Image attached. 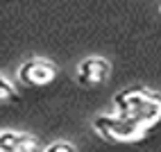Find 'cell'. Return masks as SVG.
Segmentation results:
<instances>
[{
  "label": "cell",
  "mask_w": 161,
  "mask_h": 152,
  "mask_svg": "<svg viewBox=\"0 0 161 152\" xmlns=\"http://www.w3.org/2000/svg\"><path fill=\"white\" fill-rule=\"evenodd\" d=\"M114 104H116V116L141 125L147 132L161 123V93L159 91L143 89V86L125 89L114 95Z\"/></svg>",
  "instance_id": "6da1fadb"
},
{
  "label": "cell",
  "mask_w": 161,
  "mask_h": 152,
  "mask_svg": "<svg viewBox=\"0 0 161 152\" xmlns=\"http://www.w3.org/2000/svg\"><path fill=\"white\" fill-rule=\"evenodd\" d=\"M93 132L100 138L109 141V143H141L147 138V129H143L141 125H136L127 118H120L116 114H100L93 118Z\"/></svg>",
  "instance_id": "7a4b0ae2"
},
{
  "label": "cell",
  "mask_w": 161,
  "mask_h": 152,
  "mask_svg": "<svg viewBox=\"0 0 161 152\" xmlns=\"http://www.w3.org/2000/svg\"><path fill=\"white\" fill-rule=\"evenodd\" d=\"M55 77H57V66L41 57L27 59L18 68V80L25 86H48L50 82H55Z\"/></svg>",
  "instance_id": "3957f363"
},
{
  "label": "cell",
  "mask_w": 161,
  "mask_h": 152,
  "mask_svg": "<svg viewBox=\"0 0 161 152\" xmlns=\"http://www.w3.org/2000/svg\"><path fill=\"white\" fill-rule=\"evenodd\" d=\"M111 73V64L104 57H86L77 64V73H75V80L80 86H86V89H95V86H102L109 80Z\"/></svg>",
  "instance_id": "277c9868"
},
{
  "label": "cell",
  "mask_w": 161,
  "mask_h": 152,
  "mask_svg": "<svg viewBox=\"0 0 161 152\" xmlns=\"http://www.w3.org/2000/svg\"><path fill=\"white\" fill-rule=\"evenodd\" d=\"M0 150L3 152H41V145L30 134L0 132Z\"/></svg>",
  "instance_id": "5b68a950"
},
{
  "label": "cell",
  "mask_w": 161,
  "mask_h": 152,
  "mask_svg": "<svg viewBox=\"0 0 161 152\" xmlns=\"http://www.w3.org/2000/svg\"><path fill=\"white\" fill-rule=\"evenodd\" d=\"M14 102H20V93L5 75H0V104H14Z\"/></svg>",
  "instance_id": "8992f818"
},
{
  "label": "cell",
  "mask_w": 161,
  "mask_h": 152,
  "mask_svg": "<svg viewBox=\"0 0 161 152\" xmlns=\"http://www.w3.org/2000/svg\"><path fill=\"white\" fill-rule=\"evenodd\" d=\"M41 152H77V148H75L73 143H68V141H57V143L43 148Z\"/></svg>",
  "instance_id": "52a82bcc"
},
{
  "label": "cell",
  "mask_w": 161,
  "mask_h": 152,
  "mask_svg": "<svg viewBox=\"0 0 161 152\" xmlns=\"http://www.w3.org/2000/svg\"><path fill=\"white\" fill-rule=\"evenodd\" d=\"M159 12H161V7H159Z\"/></svg>",
  "instance_id": "ba28073f"
},
{
  "label": "cell",
  "mask_w": 161,
  "mask_h": 152,
  "mask_svg": "<svg viewBox=\"0 0 161 152\" xmlns=\"http://www.w3.org/2000/svg\"><path fill=\"white\" fill-rule=\"evenodd\" d=\"M0 152H3V150H0Z\"/></svg>",
  "instance_id": "9c48e42d"
}]
</instances>
